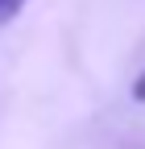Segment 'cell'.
I'll return each instance as SVG.
<instances>
[{
	"label": "cell",
	"mask_w": 145,
	"mask_h": 149,
	"mask_svg": "<svg viewBox=\"0 0 145 149\" xmlns=\"http://www.w3.org/2000/svg\"><path fill=\"white\" fill-rule=\"evenodd\" d=\"M21 8H25V0H0V25H8L13 17H21Z\"/></svg>",
	"instance_id": "1"
},
{
	"label": "cell",
	"mask_w": 145,
	"mask_h": 149,
	"mask_svg": "<svg viewBox=\"0 0 145 149\" xmlns=\"http://www.w3.org/2000/svg\"><path fill=\"white\" fill-rule=\"evenodd\" d=\"M129 95H133L137 104H145V70H141V74H137V79L129 83Z\"/></svg>",
	"instance_id": "2"
}]
</instances>
